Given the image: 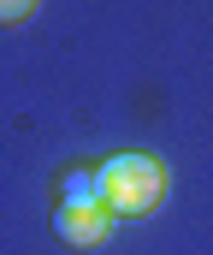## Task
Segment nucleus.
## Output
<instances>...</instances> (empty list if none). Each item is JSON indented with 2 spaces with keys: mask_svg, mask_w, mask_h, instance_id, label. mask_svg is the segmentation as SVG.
I'll list each match as a JSON object with an SVG mask.
<instances>
[{
  "mask_svg": "<svg viewBox=\"0 0 213 255\" xmlns=\"http://www.w3.org/2000/svg\"><path fill=\"white\" fill-rule=\"evenodd\" d=\"M60 202H101V196H95V172H66Z\"/></svg>",
  "mask_w": 213,
  "mask_h": 255,
  "instance_id": "obj_3",
  "label": "nucleus"
},
{
  "mask_svg": "<svg viewBox=\"0 0 213 255\" xmlns=\"http://www.w3.org/2000/svg\"><path fill=\"white\" fill-rule=\"evenodd\" d=\"M36 6L42 0H0V24H24V18H36Z\"/></svg>",
  "mask_w": 213,
  "mask_h": 255,
  "instance_id": "obj_4",
  "label": "nucleus"
},
{
  "mask_svg": "<svg viewBox=\"0 0 213 255\" xmlns=\"http://www.w3.org/2000/svg\"><path fill=\"white\" fill-rule=\"evenodd\" d=\"M95 196L107 214H131V220H148L166 196V166L160 154L148 148H125V154H107L101 172H95Z\"/></svg>",
  "mask_w": 213,
  "mask_h": 255,
  "instance_id": "obj_1",
  "label": "nucleus"
},
{
  "mask_svg": "<svg viewBox=\"0 0 213 255\" xmlns=\"http://www.w3.org/2000/svg\"><path fill=\"white\" fill-rule=\"evenodd\" d=\"M54 232L66 238L71 250H95V244H107L113 214H107L101 202H60V208H54Z\"/></svg>",
  "mask_w": 213,
  "mask_h": 255,
  "instance_id": "obj_2",
  "label": "nucleus"
}]
</instances>
